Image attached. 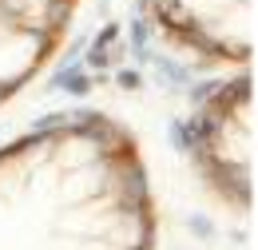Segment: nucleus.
<instances>
[{"label":"nucleus","mask_w":258,"mask_h":250,"mask_svg":"<svg viewBox=\"0 0 258 250\" xmlns=\"http://www.w3.org/2000/svg\"><path fill=\"white\" fill-rule=\"evenodd\" d=\"M151 24L143 16V4H135V16L127 24V48H131V60L135 64H151Z\"/></svg>","instance_id":"f257e3e1"},{"label":"nucleus","mask_w":258,"mask_h":250,"mask_svg":"<svg viewBox=\"0 0 258 250\" xmlns=\"http://www.w3.org/2000/svg\"><path fill=\"white\" fill-rule=\"evenodd\" d=\"M151 64L159 68L163 84H175V88H187V84H191V72H187V68H179V64H171V60H151Z\"/></svg>","instance_id":"f03ea898"},{"label":"nucleus","mask_w":258,"mask_h":250,"mask_svg":"<svg viewBox=\"0 0 258 250\" xmlns=\"http://www.w3.org/2000/svg\"><path fill=\"white\" fill-rule=\"evenodd\" d=\"M115 84H119L123 92H135V88H143V76H139L135 68H127V72H119V76H115Z\"/></svg>","instance_id":"7ed1b4c3"}]
</instances>
